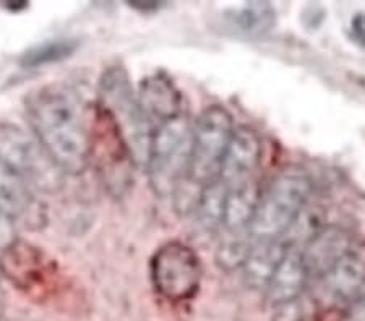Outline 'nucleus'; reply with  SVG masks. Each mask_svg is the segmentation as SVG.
<instances>
[{
	"label": "nucleus",
	"mask_w": 365,
	"mask_h": 321,
	"mask_svg": "<svg viewBox=\"0 0 365 321\" xmlns=\"http://www.w3.org/2000/svg\"><path fill=\"white\" fill-rule=\"evenodd\" d=\"M347 321H365V297L354 302Z\"/></svg>",
	"instance_id": "b1692460"
},
{
	"label": "nucleus",
	"mask_w": 365,
	"mask_h": 321,
	"mask_svg": "<svg viewBox=\"0 0 365 321\" xmlns=\"http://www.w3.org/2000/svg\"><path fill=\"white\" fill-rule=\"evenodd\" d=\"M352 34H354L356 41H359L365 48V14H357L351 23Z\"/></svg>",
	"instance_id": "4be33fe9"
},
{
	"label": "nucleus",
	"mask_w": 365,
	"mask_h": 321,
	"mask_svg": "<svg viewBox=\"0 0 365 321\" xmlns=\"http://www.w3.org/2000/svg\"><path fill=\"white\" fill-rule=\"evenodd\" d=\"M226 185L220 179L208 184L203 189L202 198L195 209L198 224L206 232H216L222 227V213H225Z\"/></svg>",
	"instance_id": "f3484780"
},
{
	"label": "nucleus",
	"mask_w": 365,
	"mask_h": 321,
	"mask_svg": "<svg viewBox=\"0 0 365 321\" xmlns=\"http://www.w3.org/2000/svg\"><path fill=\"white\" fill-rule=\"evenodd\" d=\"M291 243L282 238L278 241H258L253 242L249 256L242 266L244 279L252 289L264 290L268 283L272 281L276 268L284 258Z\"/></svg>",
	"instance_id": "dca6fc26"
},
{
	"label": "nucleus",
	"mask_w": 365,
	"mask_h": 321,
	"mask_svg": "<svg viewBox=\"0 0 365 321\" xmlns=\"http://www.w3.org/2000/svg\"><path fill=\"white\" fill-rule=\"evenodd\" d=\"M137 95L151 127L185 112L180 91L175 88L173 80L163 73L150 75L141 80Z\"/></svg>",
	"instance_id": "ddd939ff"
},
{
	"label": "nucleus",
	"mask_w": 365,
	"mask_h": 321,
	"mask_svg": "<svg viewBox=\"0 0 365 321\" xmlns=\"http://www.w3.org/2000/svg\"><path fill=\"white\" fill-rule=\"evenodd\" d=\"M78 49L76 39H52L47 43L38 44L26 51L20 58V65L23 68H38L49 65V63L61 62Z\"/></svg>",
	"instance_id": "aec40b11"
},
{
	"label": "nucleus",
	"mask_w": 365,
	"mask_h": 321,
	"mask_svg": "<svg viewBox=\"0 0 365 321\" xmlns=\"http://www.w3.org/2000/svg\"><path fill=\"white\" fill-rule=\"evenodd\" d=\"M0 276H2V271H0Z\"/></svg>",
	"instance_id": "393cba45"
},
{
	"label": "nucleus",
	"mask_w": 365,
	"mask_h": 321,
	"mask_svg": "<svg viewBox=\"0 0 365 321\" xmlns=\"http://www.w3.org/2000/svg\"><path fill=\"white\" fill-rule=\"evenodd\" d=\"M25 112L31 133L63 174L78 175L90 166L94 112L75 85L57 81L29 93Z\"/></svg>",
	"instance_id": "f257e3e1"
},
{
	"label": "nucleus",
	"mask_w": 365,
	"mask_h": 321,
	"mask_svg": "<svg viewBox=\"0 0 365 321\" xmlns=\"http://www.w3.org/2000/svg\"><path fill=\"white\" fill-rule=\"evenodd\" d=\"M16 242H19L16 224L4 213H0V252H7Z\"/></svg>",
	"instance_id": "412c9836"
},
{
	"label": "nucleus",
	"mask_w": 365,
	"mask_h": 321,
	"mask_svg": "<svg viewBox=\"0 0 365 321\" xmlns=\"http://www.w3.org/2000/svg\"><path fill=\"white\" fill-rule=\"evenodd\" d=\"M310 175L299 167L281 171L262 194L250 233L253 242L278 241L289 233L310 201Z\"/></svg>",
	"instance_id": "20e7f679"
},
{
	"label": "nucleus",
	"mask_w": 365,
	"mask_h": 321,
	"mask_svg": "<svg viewBox=\"0 0 365 321\" xmlns=\"http://www.w3.org/2000/svg\"><path fill=\"white\" fill-rule=\"evenodd\" d=\"M299 321H304V320H299Z\"/></svg>",
	"instance_id": "a878e982"
},
{
	"label": "nucleus",
	"mask_w": 365,
	"mask_h": 321,
	"mask_svg": "<svg viewBox=\"0 0 365 321\" xmlns=\"http://www.w3.org/2000/svg\"><path fill=\"white\" fill-rule=\"evenodd\" d=\"M354 243L352 232L344 226H323L309 241H305L304 247L300 248L310 279L315 278L319 281L323 274H327L349 252Z\"/></svg>",
	"instance_id": "f8f14e48"
},
{
	"label": "nucleus",
	"mask_w": 365,
	"mask_h": 321,
	"mask_svg": "<svg viewBox=\"0 0 365 321\" xmlns=\"http://www.w3.org/2000/svg\"><path fill=\"white\" fill-rule=\"evenodd\" d=\"M0 161L26 180L36 191L54 194L62 189L63 174L33 133L11 124H0Z\"/></svg>",
	"instance_id": "39448f33"
},
{
	"label": "nucleus",
	"mask_w": 365,
	"mask_h": 321,
	"mask_svg": "<svg viewBox=\"0 0 365 321\" xmlns=\"http://www.w3.org/2000/svg\"><path fill=\"white\" fill-rule=\"evenodd\" d=\"M310 281L309 271L304 265L300 248L291 243L284 258L276 268L272 281L264 289L267 300L274 307H286L296 302Z\"/></svg>",
	"instance_id": "4468645a"
},
{
	"label": "nucleus",
	"mask_w": 365,
	"mask_h": 321,
	"mask_svg": "<svg viewBox=\"0 0 365 321\" xmlns=\"http://www.w3.org/2000/svg\"><path fill=\"white\" fill-rule=\"evenodd\" d=\"M263 142L257 130L249 125L235 127L231 142L222 157L220 180L229 186H235L255 179V172L262 164Z\"/></svg>",
	"instance_id": "9d476101"
},
{
	"label": "nucleus",
	"mask_w": 365,
	"mask_h": 321,
	"mask_svg": "<svg viewBox=\"0 0 365 321\" xmlns=\"http://www.w3.org/2000/svg\"><path fill=\"white\" fill-rule=\"evenodd\" d=\"M322 300L344 303L356 300L365 288V242H356L331 270L319 279Z\"/></svg>",
	"instance_id": "9b49d317"
},
{
	"label": "nucleus",
	"mask_w": 365,
	"mask_h": 321,
	"mask_svg": "<svg viewBox=\"0 0 365 321\" xmlns=\"http://www.w3.org/2000/svg\"><path fill=\"white\" fill-rule=\"evenodd\" d=\"M262 194L263 191L257 179L235 186H229L225 200V213H222V232H250L258 204L262 200Z\"/></svg>",
	"instance_id": "2eb2a0df"
},
{
	"label": "nucleus",
	"mask_w": 365,
	"mask_h": 321,
	"mask_svg": "<svg viewBox=\"0 0 365 321\" xmlns=\"http://www.w3.org/2000/svg\"><path fill=\"white\" fill-rule=\"evenodd\" d=\"M0 213L15 224L38 229L46 221L44 204L38 200L36 190L14 169L0 161Z\"/></svg>",
	"instance_id": "1a4fd4ad"
},
{
	"label": "nucleus",
	"mask_w": 365,
	"mask_h": 321,
	"mask_svg": "<svg viewBox=\"0 0 365 321\" xmlns=\"http://www.w3.org/2000/svg\"><path fill=\"white\" fill-rule=\"evenodd\" d=\"M276 23V10L268 2H252L239 9L234 15V25L249 36H263Z\"/></svg>",
	"instance_id": "a211bd4d"
},
{
	"label": "nucleus",
	"mask_w": 365,
	"mask_h": 321,
	"mask_svg": "<svg viewBox=\"0 0 365 321\" xmlns=\"http://www.w3.org/2000/svg\"><path fill=\"white\" fill-rule=\"evenodd\" d=\"M235 130L229 110L220 104L205 107L193 122V151L188 177L200 185L220 179L222 157Z\"/></svg>",
	"instance_id": "423d86ee"
},
{
	"label": "nucleus",
	"mask_w": 365,
	"mask_h": 321,
	"mask_svg": "<svg viewBox=\"0 0 365 321\" xmlns=\"http://www.w3.org/2000/svg\"><path fill=\"white\" fill-rule=\"evenodd\" d=\"M90 162H94L104 185L114 195L123 194L130 186L133 167H138L119 130L98 107L94 112Z\"/></svg>",
	"instance_id": "6e6552de"
},
{
	"label": "nucleus",
	"mask_w": 365,
	"mask_h": 321,
	"mask_svg": "<svg viewBox=\"0 0 365 321\" xmlns=\"http://www.w3.org/2000/svg\"><path fill=\"white\" fill-rule=\"evenodd\" d=\"M253 245L250 232L244 233H229L222 232L216 248V263L225 271L242 270L244 263L249 256Z\"/></svg>",
	"instance_id": "6ab92c4d"
},
{
	"label": "nucleus",
	"mask_w": 365,
	"mask_h": 321,
	"mask_svg": "<svg viewBox=\"0 0 365 321\" xmlns=\"http://www.w3.org/2000/svg\"><path fill=\"white\" fill-rule=\"evenodd\" d=\"M132 9L138 10V11H143V14H148V11H156L161 9L160 2H156V0H133V2L128 4Z\"/></svg>",
	"instance_id": "5701e85b"
},
{
	"label": "nucleus",
	"mask_w": 365,
	"mask_h": 321,
	"mask_svg": "<svg viewBox=\"0 0 365 321\" xmlns=\"http://www.w3.org/2000/svg\"><path fill=\"white\" fill-rule=\"evenodd\" d=\"M96 107L119 130L138 167L146 164L153 127L140 106L138 95L122 65L106 68L98 85Z\"/></svg>",
	"instance_id": "f03ea898"
},
{
	"label": "nucleus",
	"mask_w": 365,
	"mask_h": 321,
	"mask_svg": "<svg viewBox=\"0 0 365 321\" xmlns=\"http://www.w3.org/2000/svg\"><path fill=\"white\" fill-rule=\"evenodd\" d=\"M193 122L187 112L153 127L145 172L156 196H173L190 171Z\"/></svg>",
	"instance_id": "7ed1b4c3"
},
{
	"label": "nucleus",
	"mask_w": 365,
	"mask_h": 321,
	"mask_svg": "<svg viewBox=\"0 0 365 321\" xmlns=\"http://www.w3.org/2000/svg\"><path fill=\"white\" fill-rule=\"evenodd\" d=\"M153 288L164 300L185 302L200 289L203 266L198 253L187 243L173 241L161 245L150 261Z\"/></svg>",
	"instance_id": "0eeeda50"
}]
</instances>
